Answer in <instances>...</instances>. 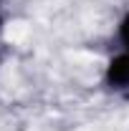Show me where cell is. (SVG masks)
I'll return each instance as SVG.
<instances>
[{
  "label": "cell",
  "instance_id": "3",
  "mask_svg": "<svg viewBox=\"0 0 129 131\" xmlns=\"http://www.w3.org/2000/svg\"><path fill=\"white\" fill-rule=\"evenodd\" d=\"M0 23H3V15H0Z\"/></svg>",
  "mask_w": 129,
  "mask_h": 131
},
{
  "label": "cell",
  "instance_id": "2",
  "mask_svg": "<svg viewBox=\"0 0 129 131\" xmlns=\"http://www.w3.org/2000/svg\"><path fill=\"white\" fill-rule=\"evenodd\" d=\"M119 38H122V43H124V50L129 53V15L122 20V25H119Z\"/></svg>",
  "mask_w": 129,
  "mask_h": 131
},
{
  "label": "cell",
  "instance_id": "1",
  "mask_svg": "<svg viewBox=\"0 0 129 131\" xmlns=\"http://www.w3.org/2000/svg\"><path fill=\"white\" fill-rule=\"evenodd\" d=\"M106 83L112 86L114 91H119V93H129V53L127 50L122 56H116L112 63H109Z\"/></svg>",
  "mask_w": 129,
  "mask_h": 131
}]
</instances>
